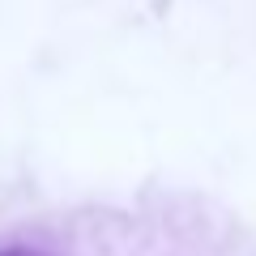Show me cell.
<instances>
[{
	"instance_id": "cell-1",
	"label": "cell",
	"mask_w": 256,
	"mask_h": 256,
	"mask_svg": "<svg viewBox=\"0 0 256 256\" xmlns=\"http://www.w3.org/2000/svg\"><path fill=\"white\" fill-rule=\"evenodd\" d=\"M0 256H256L239 226L201 210H98L13 230Z\"/></svg>"
}]
</instances>
